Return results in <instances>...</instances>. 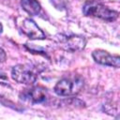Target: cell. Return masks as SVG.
I'll return each instance as SVG.
<instances>
[{"label": "cell", "mask_w": 120, "mask_h": 120, "mask_svg": "<svg viewBox=\"0 0 120 120\" xmlns=\"http://www.w3.org/2000/svg\"><path fill=\"white\" fill-rule=\"evenodd\" d=\"M82 12L86 16L97 17L107 22H112L118 18L117 11L112 10L103 4L94 0L88 1L83 5Z\"/></svg>", "instance_id": "cell-1"}, {"label": "cell", "mask_w": 120, "mask_h": 120, "mask_svg": "<svg viewBox=\"0 0 120 120\" xmlns=\"http://www.w3.org/2000/svg\"><path fill=\"white\" fill-rule=\"evenodd\" d=\"M83 80L81 77H69L60 80L54 86V92L61 97H69L78 94L83 87Z\"/></svg>", "instance_id": "cell-2"}, {"label": "cell", "mask_w": 120, "mask_h": 120, "mask_svg": "<svg viewBox=\"0 0 120 120\" xmlns=\"http://www.w3.org/2000/svg\"><path fill=\"white\" fill-rule=\"evenodd\" d=\"M11 77L14 81L22 84H33L38 80V70L30 65H17L11 69Z\"/></svg>", "instance_id": "cell-3"}, {"label": "cell", "mask_w": 120, "mask_h": 120, "mask_svg": "<svg viewBox=\"0 0 120 120\" xmlns=\"http://www.w3.org/2000/svg\"><path fill=\"white\" fill-rule=\"evenodd\" d=\"M56 42L61 46L64 50L69 52H77L81 51L85 46V39L80 36H64L58 35L55 37Z\"/></svg>", "instance_id": "cell-4"}, {"label": "cell", "mask_w": 120, "mask_h": 120, "mask_svg": "<svg viewBox=\"0 0 120 120\" xmlns=\"http://www.w3.org/2000/svg\"><path fill=\"white\" fill-rule=\"evenodd\" d=\"M92 56L95 62L103 66L113 67L116 68L120 66L119 55H112L104 50H95L92 52Z\"/></svg>", "instance_id": "cell-5"}, {"label": "cell", "mask_w": 120, "mask_h": 120, "mask_svg": "<svg viewBox=\"0 0 120 120\" xmlns=\"http://www.w3.org/2000/svg\"><path fill=\"white\" fill-rule=\"evenodd\" d=\"M21 30L31 39H44L46 38L43 31L30 19H23L21 22Z\"/></svg>", "instance_id": "cell-6"}, {"label": "cell", "mask_w": 120, "mask_h": 120, "mask_svg": "<svg viewBox=\"0 0 120 120\" xmlns=\"http://www.w3.org/2000/svg\"><path fill=\"white\" fill-rule=\"evenodd\" d=\"M23 97L32 103H41L47 98V91L41 86H36L26 91L23 94Z\"/></svg>", "instance_id": "cell-7"}, {"label": "cell", "mask_w": 120, "mask_h": 120, "mask_svg": "<svg viewBox=\"0 0 120 120\" xmlns=\"http://www.w3.org/2000/svg\"><path fill=\"white\" fill-rule=\"evenodd\" d=\"M21 6L31 16L38 15L41 11V7L37 0H21Z\"/></svg>", "instance_id": "cell-8"}, {"label": "cell", "mask_w": 120, "mask_h": 120, "mask_svg": "<svg viewBox=\"0 0 120 120\" xmlns=\"http://www.w3.org/2000/svg\"><path fill=\"white\" fill-rule=\"evenodd\" d=\"M12 92H13V89L9 84L0 82V98H3L7 95L8 96V95L12 94Z\"/></svg>", "instance_id": "cell-9"}, {"label": "cell", "mask_w": 120, "mask_h": 120, "mask_svg": "<svg viewBox=\"0 0 120 120\" xmlns=\"http://www.w3.org/2000/svg\"><path fill=\"white\" fill-rule=\"evenodd\" d=\"M52 4L58 9H62L64 7H65V4H64V0H51Z\"/></svg>", "instance_id": "cell-10"}, {"label": "cell", "mask_w": 120, "mask_h": 120, "mask_svg": "<svg viewBox=\"0 0 120 120\" xmlns=\"http://www.w3.org/2000/svg\"><path fill=\"white\" fill-rule=\"evenodd\" d=\"M5 61H6V52L2 48H0V64L4 63Z\"/></svg>", "instance_id": "cell-11"}, {"label": "cell", "mask_w": 120, "mask_h": 120, "mask_svg": "<svg viewBox=\"0 0 120 120\" xmlns=\"http://www.w3.org/2000/svg\"><path fill=\"white\" fill-rule=\"evenodd\" d=\"M2 29H3V27H2V24L0 23V33L2 32Z\"/></svg>", "instance_id": "cell-12"}]
</instances>
